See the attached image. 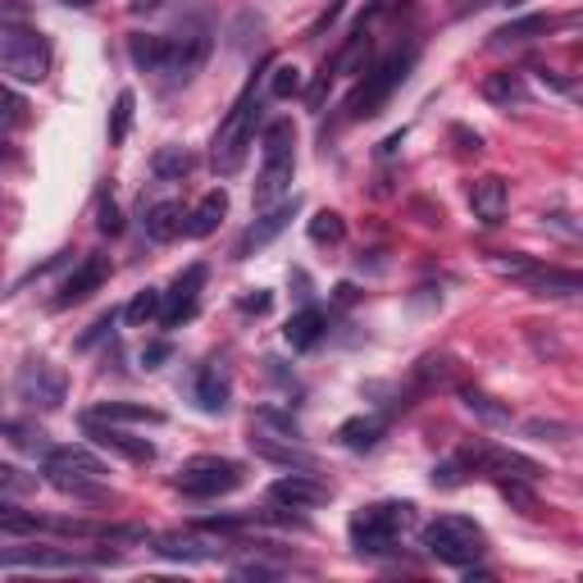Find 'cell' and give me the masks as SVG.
Instances as JSON below:
<instances>
[{"mask_svg":"<svg viewBox=\"0 0 583 583\" xmlns=\"http://www.w3.org/2000/svg\"><path fill=\"white\" fill-rule=\"evenodd\" d=\"M129 56L142 73H156L165 83H192L201 64L210 56V41L192 33V37H156V33H137L129 37Z\"/></svg>","mask_w":583,"mask_h":583,"instance_id":"cell-1","label":"cell"},{"mask_svg":"<svg viewBox=\"0 0 583 583\" xmlns=\"http://www.w3.org/2000/svg\"><path fill=\"white\" fill-rule=\"evenodd\" d=\"M50 73V41L23 19L0 14V78L19 87H37Z\"/></svg>","mask_w":583,"mask_h":583,"instance_id":"cell-2","label":"cell"},{"mask_svg":"<svg viewBox=\"0 0 583 583\" xmlns=\"http://www.w3.org/2000/svg\"><path fill=\"white\" fill-rule=\"evenodd\" d=\"M256 123H260V96H256V83H251V87L233 100V110L223 114L219 133H215V142H210V165H215L219 179H233V173H242L246 150L256 146Z\"/></svg>","mask_w":583,"mask_h":583,"instance_id":"cell-3","label":"cell"},{"mask_svg":"<svg viewBox=\"0 0 583 583\" xmlns=\"http://www.w3.org/2000/svg\"><path fill=\"white\" fill-rule=\"evenodd\" d=\"M415 529V506L411 501H374L351 515V547L365 556H388L401 547V538Z\"/></svg>","mask_w":583,"mask_h":583,"instance_id":"cell-4","label":"cell"},{"mask_svg":"<svg viewBox=\"0 0 583 583\" xmlns=\"http://www.w3.org/2000/svg\"><path fill=\"white\" fill-rule=\"evenodd\" d=\"M292 173H296V129L288 119H278L260 137V179H256V210L278 206L292 192Z\"/></svg>","mask_w":583,"mask_h":583,"instance_id":"cell-5","label":"cell"},{"mask_svg":"<svg viewBox=\"0 0 583 583\" xmlns=\"http://www.w3.org/2000/svg\"><path fill=\"white\" fill-rule=\"evenodd\" d=\"M420 543H424L428 556H438V561L465 570V566H474L478 556H484V529H478L474 520H465V515H438L434 524H424Z\"/></svg>","mask_w":583,"mask_h":583,"instance_id":"cell-6","label":"cell"},{"mask_svg":"<svg viewBox=\"0 0 583 583\" xmlns=\"http://www.w3.org/2000/svg\"><path fill=\"white\" fill-rule=\"evenodd\" d=\"M41 470L60 493H73V497H96L100 484H106V461L92 456L87 447H46Z\"/></svg>","mask_w":583,"mask_h":583,"instance_id":"cell-7","label":"cell"},{"mask_svg":"<svg viewBox=\"0 0 583 583\" xmlns=\"http://www.w3.org/2000/svg\"><path fill=\"white\" fill-rule=\"evenodd\" d=\"M242 478H246V470L238 461H228V456H192L179 470V478H173V488L196 501H215V497L238 493Z\"/></svg>","mask_w":583,"mask_h":583,"instance_id":"cell-8","label":"cell"},{"mask_svg":"<svg viewBox=\"0 0 583 583\" xmlns=\"http://www.w3.org/2000/svg\"><path fill=\"white\" fill-rule=\"evenodd\" d=\"M411 64H415V50H397V56H388L384 64H374V69L365 73V83L356 87V96L347 100V114H351V119H369V114H378V110H384V100L405 83Z\"/></svg>","mask_w":583,"mask_h":583,"instance_id":"cell-9","label":"cell"},{"mask_svg":"<svg viewBox=\"0 0 583 583\" xmlns=\"http://www.w3.org/2000/svg\"><path fill=\"white\" fill-rule=\"evenodd\" d=\"M14 392H19V401H28L33 411H60L64 392H69V378L50 361H28L14 378Z\"/></svg>","mask_w":583,"mask_h":583,"instance_id":"cell-10","label":"cell"},{"mask_svg":"<svg viewBox=\"0 0 583 583\" xmlns=\"http://www.w3.org/2000/svg\"><path fill=\"white\" fill-rule=\"evenodd\" d=\"M461 465L470 474H493V478H538V465L534 461H524V456L515 451H506V447H493V442H474L461 451Z\"/></svg>","mask_w":583,"mask_h":583,"instance_id":"cell-11","label":"cell"},{"mask_svg":"<svg viewBox=\"0 0 583 583\" xmlns=\"http://www.w3.org/2000/svg\"><path fill=\"white\" fill-rule=\"evenodd\" d=\"M328 497H333V488H328L324 478H315V470H292V474L269 484V501L288 506V511H315Z\"/></svg>","mask_w":583,"mask_h":583,"instance_id":"cell-12","label":"cell"},{"mask_svg":"<svg viewBox=\"0 0 583 583\" xmlns=\"http://www.w3.org/2000/svg\"><path fill=\"white\" fill-rule=\"evenodd\" d=\"M83 434H87L96 447H106V451L123 456V461H133V465H150V461H156V447H150L146 438H129L119 424H106V420L83 415Z\"/></svg>","mask_w":583,"mask_h":583,"instance_id":"cell-13","label":"cell"},{"mask_svg":"<svg viewBox=\"0 0 583 583\" xmlns=\"http://www.w3.org/2000/svg\"><path fill=\"white\" fill-rule=\"evenodd\" d=\"M106 278H110V260H106V256H87V260L60 283V292H56V301H50V306H56V311L78 306V301H87L92 292H100V283H106Z\"/></svg>","mask_w":583,"mask_h":583,"instance_id":"cell-14","label":"cell"},{"mask_svg":"<svg viewBox=\"0 0 583 583\" xmlns=\"http://www.w3.org/2000/svg\"><path fill=\"white\" fill-rule=\"evenodd\" d=\"M201 288H206V265H192L179 274V283H173L169 301L160 306V324L165 328H179L183 319L196 315V301H201Z\"/></svg>","mask_w":583,"mask_h":583,"instance_id":"cell-15","label":"cell"},{"mask_svg":"<svg viewBox=\"0 0 583 583\" xmlns=\"http://www.w3.org/2000/svg\"><path fill=\"white\" fill-rule=\"evenodd\" d=\"M296 210H301V201H296V196H292V201H283V206H269V210H265L256 223L246 228V238L238 242V260H246L251 251H260L265 242H274V238L283 233L288 223H292V215H296Z\"/></svg>","mask_w":583,"mask_h":583,"instance_id":"cell-16","label":"cell"},{"mask_svg":"<svg viewBox=\"0 0 583 583\" xmlns=\"http://www.w3.org/2000/svg\"><path fill=\"white\" fill-rule=\"evenodd\" d=\"M470 206H474V219L497 228L506 219V210H511V187H506V179H497V173H488V179H478L470 187Z\"/></svg>","mask_w":583,"mask_h":583,"instance_id":"cell-17","label":"cell"},{"mask_svg":"<svg viewBox=\"0 0 583 583\" xmlns=\"http://www.w3.org/2000/svg\"><path fill=\"white\" fill-rule=\"evenodd\" d=\"M251 447H256V456H265V461L283 465V470H319V461L306 447H296V438H274V434H265V428H256Z\"/></svg>","mask_w":583,"mask_h":583,"instance_id":"cell-18","label":"cell"},{"mask_svg":"<svg viewBox=\"0 0 583 583\" xmlns=\"http://www.w3.org/2000/svg\"><path fill=\"white\" fill-rule=\"evenodd\" d=\"M515 283H524L534 296H574L583 283H579V274H570V269H556V265H529Z\"/></svg>","mask_w":583,"mask_h":583,"instance_id":"cell-19","label":"cell"},{"mask_svg":"<svg viewBox=\"0 0 583 583\" xmlns=\"http://www.w3.org/2000/svg\"><path fill=\"white\" fill-rule=\"evenodd\" d=\"M146 238L150 242H173V238H183L187 233V210H183V201H160V206H150L146 219Z\"/></svg>","mask_w":583,"mask_h":583,"instance_id":"cell-20","label":"cell"},{"mask_svg":"<svg viewBox=\"0 0 583 583\" xmlns=\"http://www.w3.org/2000/svg\"><path fill=\"white\" fill-rule=\"evenodd\" d=\"M156 556H165V561H187V566H196V561H215L219 547H215V543H201V538H192V534H165V538H156Z\"/></svg>","mask_w":583,"mask_h":583,"instance_id":"cell-21","label":"cell"},{"mask_svg":"<svg viewBox=\"0 0 583 583\" xmlns=\"http://www.w3.org/2000/svg\"><path fill=\"white\" fill-rule=\"evenodd\" d=\"M0 566H37V570H73L78 556L69 551H50V547H19V551H0Z\"/></svg>","mask_w":583,"mask_h":583,"instance_id":"cell-22","label":"cell"},{"mask_svg":"<svg viewBox=\"0 0 583 583\" xmlns=\"http://www.w3.org/2000/svg\"><path fill=\"white\" fill-rule=\"evenodd\" d=\"M87 415L106 420V424H165V415L156 411V405H133V401H100Z\"/></svg>","mask_w":583,"mask_h":583,"instance_id":"cell-23","label":"cell"},{"mask_svg":"<svg viewBox=\"0 0 583 583\" xmlns=\"http://www.w3.org/2000/svg\"><path fill=\"white\" fill-rule=\"evenodd\" d=\"M484 96L493 100V106H501V110H511V106H529V87H524V78L520 73H488L484 78Z\"/></svg>","mask_w":583,"mask_h":583,"instance_id":"cell-24","label":"cell"},{"mask_svg":"<svg viewBox=\"0 0 583 583\" xmlns=\"http://www.w3.org/2000/svg\"><path fill=\"white\" fill-rule=\"evenodd\" d=\"M196 405L206 415H219L223 405H228V374L219 365H206L196 374Z\"/></svg>","mask_w":583,"mask_h":583,"instance_id":"cell-25","label":"cell"},{"mask_svg":"<svg viewBox=\"0 0 583 583\" xmlns=\"http://www.w3.org/2000/svg\"><path fill=\"white\" fill-rule=\"evenodd\" d=\"M192 169H196V160H192L187 146H160L156 160H150V173H156L160 183H183Z\"/></svg>","mask_w":583,"mask_h":583,"instance_id":"cell-26","label":"cell"},{"mask_svg":"<svg viewBox=\"0 0 583 583\" xmlns=\"http://www.w3.org/2000/svg\"><path fill=\"white\" fill-rule=\"evenodd\" d=\"M223 215H228V196L223 192H210L196 210H187V238H210L215 228L223 223Z\"/></svg>","mask_w":583,"mask_h":583,"instance_id":"cell-27","label":"cell"},{"mask_svg":"<svg viewBox=\"0 0 583 583\" xmlns=\"http://www.w3.org/2000/svg\"><path fill=\"white\" fill-rule=\"evenodd\" d=\"M384 420L378 415H361V420H347L342 428H338V438H342V447H351V451H369V447H378L384 442Z\"/></svg>","mask_w":583,"mask_h":583,"instance_id":"cell-28","label":"cell"},{"mask_svg":"<svg viewBox=\"0 0 583 583\" xmlns=\"http://www.w3.org/2000/svg\"><path fill=\"white\" fill-rule=\"evenodd\" d=\"M283 338L296 347V351H311L319 338H324V315L315 311V306H306V311H296L292 319H288V328H283Z\"/></svg>","mask_w":583,"mask_h":583,"instance_id":"cell-29","label":"cell"},{"mask_svg":"<svg viewBox=\"0 0 583 583\" xmlns=\"http://www.w3.org/2000/svg\"><path fill=\"white\" fill-rule=\"evenodd\" d=\"M37 529H41V520H37L33 511H23V506H14V501L0 497V534L28 538V534H37Z\"/></svg>","mask_w":583,"mask_h":583,"instance_id":"cell-30","label":"cell"},{"mask_svg":"<svg viewBox=\"0 0 583 583\" xmlns=\"http://www.w3.org/2000/svg\"><path fill=\"white\" fill-rule=\"evenodd\" d=\"M306 233H311V242H315V246H342L347 223H342V215H338V210H319V215L306 223Z\"/></svg>","mask_w":583,"mask_h":583,"instance_id":"cell-31","label":"cell"},{"mask_svg":"<svg viewBox=\"0 0 583 583\" xmlns=\"http://www.w3.org/2000/svg\"><path fill=\"white\" fill-rule=\"evenodd\" d=\"M160 306H165V292L142 288V292L129 301V311H123V319H129L133 328H146L150 319H160Z\"/></svg>","mask_w":583,"mask_h":583,"instance_id":"cell-32","label":"cell"},{"mask_svg":"<svg viewBox=\"0 0 583 583\" xmlns=\"http://www.w3.org/2000/svg\"><path fill=\"white\" fill-rule=\"evenodd\" d=\"M547 28H551L547 14H524V19H515V23H506V28H497L493 41H497V46H506V41H529V37L547 33Z\"/></svg>","mask_w":583,"mask_h":583,"instance_id":"cell-33","label":"cell"},{"mask_svg":"<svg viewBox=\"0 0 583 583\" xmlns=\"http://www.w3.org/2000/svg\"><path fill=\"white\" fill-rule=\"evenodd\" d=\"M461 397H465V411H470V415L488 420V424H511V411H506V405H497V397L478 392V388H465Z\"/></svg>","mask_w":583,"mask_h":583,"instance_id":"cell-34","label":"cell"},{"mask_svg":"<svg viewBox=\"0 0 583 583\" xmlns=\"http://www.w3.org/2000/svg\"><path fill=\"white\" fill-rule=\"evenodd\" d=\"M133 106H137V96H133V92H119L114 110H110V146H123V142H129V129H133Z\"/></svg>","mask_w":583,"mask_h":583,"instance_id":"cell-35","label":"cell"},{"mask_svg":"<svg viewBox=\"0 0 583 583\" xmlns=\"http://www.w3.org/2000/svg\"><path fill=\"white\" fill-rule=\"evenodd\" d=\"M23 119H28V100H23L5 78H0V133H5V129H19Z\"/></svg>","mask_w":583,"mask_h":583,"instance_id":"cell-36","label":"cell"},{"mask_svg":"<svg viewBox=\"0 0 583 583\" xmlns=\"http://www.w3.org/2000/svg\"><path fill=\"white\" fill-rule=\"evenodd\" d=\"M296 92H301V69H296V64H278L274 78H269V96H274V100H288V96H296Z\"/></svg>","mask_w":583,"mask_h":583,"instance_id":"cell-37","label":"cell"},{"mask_svg":"<svg viewBox=\"0 0 583 583\" xmlns=\"http://www.w3.org/2000/svg\"><path fill=\"white\" fill-rule=\"evenodd\" d=\"M524 434H529V438H538V442H570V438H574V428H570V424L529 420V424H524Z\"/></svg>","mask_w":583,"mask_h":583,"instance_id":"cell-38","label":"cell"},{"mask_svg":"<svg viewBox=\"0 0 583 583\" xmlns=\"http://www.w3.org/2000/svg\"><path fill=\"white\" fill-rule=\"evenodd\" d=\"M96 228H100V233H110V238H119V233H123V215H119V206H114L110 196L100 201V210H96Z\"/></svg>","mask_w":583,"mask_h":583,"instance_id":"cell-39","label":"cell"},{"mask_svg":"<svg viewBox=\"0 0 583 583\" xmlns=\"http://www.w3.org/2000/svg\"><path fill=\"white\" fill-rule=\"evenodd\" d=\"M465 465H461V456H456V461H447V465H438L434 470V484H442V488H461L465 484Z\"/></svg>","mask_w":583,"mask_h":583,"instance_id":"cell-40","label":"cell"},{"mask_svg":"<svg viewBox=\"0 0 583 583\" xmlns=\"http://www.w3.org/2000/svg\"><path fill=\"white\" fill-rule=\"evenodd\" d=\"M33 478H23L14 465H0V493H28Z\"/></svg>","mask_w":583,"mask_h":583,"instance_id":"cell-41","label":"cell"},{"mask_svg":"<svg viewBox=\"0 0 583 583\" xmlns=\"http://www.w3.org/2000/svg\"><path fill=\"white\" fill-rule=\"evenodd\" d=\"M169 356H173L169 342H150V347L142 351V365H146V369H160V361H169Z\"/></svg>","mask_w":583,"mask_h":583,"instance_id":"cell-42","label":"cell"},{"mask_svg":"<svg viewBox=\"0 0 583 583\" xmlns=\"http://www.w3.org/2000/svg\"><path fill=\"white\" fill-rule=\"evenodd\" d=\"M110 328H114V311H110V315H100V319H96V324H92V333H87V338H83V347H92V342H96V338H106V333H110Z\"/></svg>","mask_w":583,"mask_h":583,"instance_id":"cell-43","label":"cell"},{"mask_svg":"<svg viewBox=\"0 0 583 583\" xmlns=\"http://www.w3.org/2000/svg\"><path fill=\"white\" fill-rule=\"evenodd\" d=\"M242 311H256V315L269 311V296H265V292H260V296H246V301H242Z\"/></svg>","mask_w":583,"mask_h":583,"instance_id":"cell-44","label":"cell"},{"mask_svg":"<svg viewBox=\"0 0 583 583\" xmlns=\"http://www.w3.org/2000/svg\"><path fill=\"white\" fill-rule=\"evenodd\" d=\"M60 5H69V10H92L96 0H60Z\"/></svg>","mask_w":583,"mask_h":583,"instance_id":"cell-45","label":"cell"},{"mask_svg":"<svg viewBox=\"0 0 583 583\" xmlns=\"http://www.w3.org/2000/svg\"><path fill=\"white\" fill-rule=\"evenodd\" d=\"M0 160H5V146H0Z\"/></svg>","mask_w":583,"mask_h":583,"instance_id":"cell-46","label":"cell"}]
</instances>
